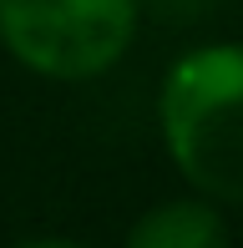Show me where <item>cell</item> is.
I'll return each instance as SVG.
<instances>
[{"label": "cell", "instance_id": "6da1fadb", "mask_svg": "<svg viewBox=\"0 0 243 248\" xmlns=\"http://www.w3.org/2000/svg\"><path fill=\"white\" fill-rule=\"evenodd\" d=\"M157 127L178 172L213 202H243V41L182 51L157 92Z\"/></svg>", "mask_w": 243, "mask_h": 248}, {"label": "cell", "instance_id": "7a4b0ae2", "mask_svg": "<svg viewBox=\"0 0 243 248\" xmlns=\"http://www.w3.org/2000/svg\"><path fill=\"white\" fill-rule=\"evenodd\" d=\"M142 0H0V46L46 81L106 76L137 41Z\"/></svg>", "mask_w": 243, "mask_h": 248}, {"label": "cell", "instance_id": "3957f363", "mask_svg": "<svg viewBox=\"0 0 243 248\" xmlns=\"http://www.w3.org/2000/svg\"><path fill=\"white\" fill-rule=\"evenodd\" d=\"M127 248H228V228L213 202L172 198L137 218V228L127 233Z\"/></svg>", "mask_w": 243, "mask_h": 248}, {"label": "cell", "instance_id": "277c9868", "mask_svg": "<svg viewBox=\"0 0 243 248\" xmlns=\"http://www.w3.org/2000/svg\"><path fill=\"white\" fill-rule=\"evenodd\" d=\"M20 248H81V243H66V238H30V243H20Z\"/></svg>", "mask_w": 243, "mask_h": 248}]
</instances>
